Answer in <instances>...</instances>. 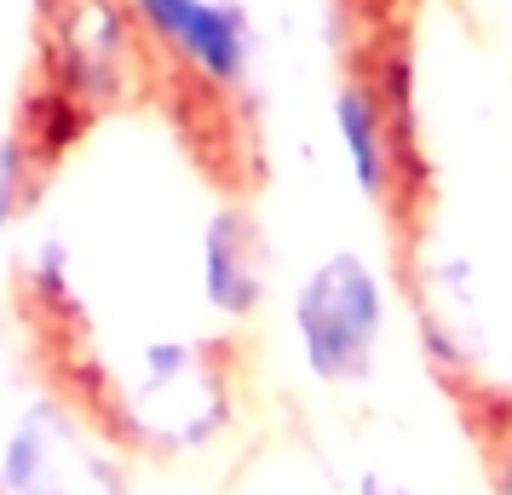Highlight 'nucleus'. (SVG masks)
<instances>
[{
    "instance_id": "9",
    "label": "nucleus",
    "mask_w": 512,
    "mask_h": 495,
    "mask_svg": "<svg viewBox=\"0 0 512 495\" xmlns=\"http://www.w3.org/2000/svg\"><path fill=\"white\" fill-rule=\"evenodd\" d=\"M18 190H24V144L0 139V231H6L12 213H18Z\"/></svg>"
},
{
    "instance_id": "2",
    "label": "nucleus",
    "mask_w": 512,
    "mask_h": 495,
    "mask_svg": "<svg viewBox=\"0 0 512 495\" xmlns=\"http://www.w3.org/2000/svg\"><path fill=\"white\" fill-rule=\"evenodd\" d=\"M52 64L70 98L104 104L127 64V18L116 0H58L52 6Z\"/></svg>"
},
{
    "instance_id": "6",
    "label": "nucleus",
    "mask_w": 512,
    "mask_h": 495,
    "mask_svg": "<svg viewBox=\"0 0 512 495\" xmlns=\"http://www.w3.org/2000/svg\"><path fill=\"white\" fill-rule=\"evenodd\" d=\"M70 444V415L52 398L29 403L0 444V495H35L58 484V449Z\"/></svg>"
},
{
    "instance_id": "10",
    "label": "nucleus",
    "mask_w": 512,
    "mask_h": 495,
    "mask_svg": "<svg viewBox=\"0 0 512 495\" xmlns=\"http://www.w3.org/2000/svg\"><path fill=\"white\" fill-rule=\"evenodd\" d=\"M35 495H70V484H64V478H58V484H47V490H35Z\"/></svg>"
},
{
    "instance_id": "5",
    "label": "nucleus",
    "mask_w": 512,
    "mask_h": 495,
    "mask_svg": "<svg viewBox=\"0 0 512 495\" xmlns=\"http://www.w3.org/2000/svg\"><path fill=\"white\" fill-rule=\"evenodd\" d=\"M334 127H340V144H346V162H351V179L363 185V196H392V179H397V127H392V110L374 87H346L334 98Z\"/></svg>"
},
{
    "instance_id": "4",
    "label": "nucleus",
    "mask_w": 512,
    "mask_h": 495,
    "mask_svg": "<svg viewBox=\"0 0 512 495\" xmlns=\"http://www.w3.org/2000/svg\"><path fill=\"white\" fill-rule=\"evenodd\" d=\"M259 294V242L248 231V219L242 213H219L202 236V300H208L225 323H242V317H254Z\"/></svg>"
},
{
    "instance_id": "3",
    "label": "nucleus",
    "mask_w": 512,
    "mask_h": 495,
    "mask_svg": "<svg viewBox=\"0 0 512 495\" xmlns=\"http://www.w3.org/2000/svg\"><path fill=\"white\" fill-rule=\"evenodd\" d=\"M144 24L162 41L179 47L190 70H202L208 81H236L248 64V29L236 6H208V0H133Z\"/></svg>"
},
{
    "instance_id": "1",
    "label": "nucleus",
    "mask_w": 512,
    "mask_h": 495,
    "mask_svg": "<svg viewBox=\"0 0 512 495\" xmlns=\"http://www.w3.org/2000/svg\"><path fill=\"white\" fill-rule=\"evenodd\" d=\"M294 340L317 380H357L380 340V294L357 260H328L294 294Z\"/></svg>"
},
{
    "instance_id": "8",
    "label": "nucleus",
    "mask_w": 512,
    "mask_h": 495,
    "mask_svg": "<svg viewBox=\"0 0 512 495\" xmlns=\"http://www.w3.org/2000/svg\"><path fill=\"white\" fill-rule=\"evenodd\" d=\"M29 294L47 311H75V277H70V248L58 236H41L29 248Z\"/></svg>"
},
{
    "instance_id": "7",
    "label": "nucleus",
    "mask_w": 512,
    "mask_h": 495,
    "mask_svg": "<svg viewBox=\"0 0 512 495\" xmlns=\"http://www.w3.org/2000/svg\"><path fill=\"white\" fill-rule=\"evenodd\" d=\"M81 98L70 93H47L29 104V144L24 150H35V156H58V150H70L75 133H81Z\"/></svg>"
}]
</instances>
